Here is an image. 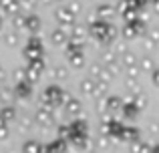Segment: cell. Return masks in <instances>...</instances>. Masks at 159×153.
Here are the masks:
<instances>
[{"label": "cell", "instance_id": "1", "mask_svg": "<svg viewBox=\"0 0 159 153\" xmlns=\"http://www.w3.org/2000/svg\"><path fill=\"white\" fill-rule=\"evenodd\" d=\"M36 121H39V125L47 127L48 123L52 121V117H51V113H48V109H47V111H44V109H39V111H36Z\"/></svg>", "mask_w": 159, "mask_h": 153}, {"label": "cell", "instance_id": "2", "mask_svg": "<svg viewBox=\"0 0 159 153\" xmlns=\"http://www.w3.org/2000/svg\"><path fill=\"white\" fill-rule=\"evenodd\" d=\"M40 149H43V147L36 141H26L24 147H22V153H40Z\"/></svg>", "mask_w": 159, "mask_h": 153}, {"label": "cell", "instance_id": "3", "mask_svg": "<svg viewBox=\"0 0 159 153\" xmlns=\"http://www.w3.org/2000/svg\"><path fill=\"white\" fill-rule=\"evenodd\" d=\"M0 117H2L4 121H12V119L16 117V111H14V107L6 105V107H4V111H2V115H0Z\"/></svg>", "mask_w": 159, "mask_h": 153}, {"label": "cell", "instance_id": "4", "mask_svg": "<svg viewBox=\"0 0 159 153\" xmlns=\"http://www.w3.org/2000/svg\"><path fill=\"white\" fill-rule=\"evenodd\" d=\"M121 137H123L125 141L131 143V141H135V139H137V131L135 129H123V131H121Z\"/></svg>", "mask_w": 159, "mask_h": 153}, {"label": "cell", "instance_id": "5", "mask_svg": "<svg viewBox=\"0 0 159 153\" xmlns=\"http://www.w3.org/2000/svg\"><path fill=\"white\" fill-rule=\"evenodd\" d=\"M70 137V127H66V125H62V127H58V139H69Z\"/></svg>", "mask_w": 159, "mask_h": 153}, {"label": "cell", "instance_id": "6", "mask_svg": "<svg viewBox=\"0 0 159 153\" xmlns=\"http://www.w3.org/2000/svg\"><path fill=\"white\" fill-rule=\"evenodd\" d=\"M123 113L127 115L129 119H133V117L137 115V107H135V105H127V107H123Z\"/></svg>", "mask_w": 159, "mask_h": 153}, {"label": "cell", "instance_id": "7", "mask_svg": "<svg viewBox=\"0 0 159 153\" xmlns=\"http://www.w3.org/2000/svg\"><path fill=\"white\" fill-rule=\"evenodd\" d=\"M79 111H81V103L70 101V103H69V113H70V115H79Z\"/></svg>", "mask_w": 159, "mask_h": 153}, {"label": "cell", "instance_id": "8", "mask_svg": "<svg viewBox=\"0 0 159 153\" xmlns=\"http://www.w3.org/2000/svg\"><path fill=\"white\" fill-rule=\"evenodd\" d=\"M119 105H121L119 99H111V101L107 103V109H109V111H117V109H119Z\"/></svg>", "mask_w": 159, "mask_h": 153}, {"label": "cell", "instance_id": "9", "mask_svg": "<svg viewBox=\"0 0 159 153\" xmlns=\"http://www.w3.org/2000/svg\"><path fill=\"white\" fill-rule=\"evenodd\" d=\"M145 105H147V99H145V97H137V101H135V107H137V109H143Z\"/></svg>", "mask_w": 159, "mask_h": 153}, {"label": "cell", "instance_id": "10", "mask_svg": "<svg viewBox=\"0 0 159 153\" xmlns=\"http://www.w3.org/2000/svg\"><path fill=\"white\" fill-rule=\"evenodd\" d=\"M107 141H109V137H107V135H103V137L99 139V143H97V145L101 147V149H107V147H109V143H107Z\"/></svg>", "mask_w": 159, "mask_h": 153}, {"label": "cell", "instance_id": "11", "mask_svg": "<svg viewBox=\"0 0 159 153\" xmlns=\"http://www.w3.org/2000/svg\"><path fill=\"white\" fill-rule=\"evenodd\" d=\"M83 91H85V93H93V85H91V81L83 83Z\"/></svg>", "mask_w": 159, "mask_h": 153}, {"label": "cell", "instance_id": "12", "mask_svg": "<svg viewBox=\"0 0 159 153\" xmlns=\"http://www.w3.org/2000/svg\"><path fill=\"white\" fill-rule=\"evenodd\" d=\"M8 137V125H2L0 127V139H6Z\"/></svg>", "mask_w": 159, "mask_h": 153}, {"label": "cell", "instance_id": "13", "mask_svg": "<svg viewBox=\"0 0 159 153\" xmlns=\"http://www.w3.org/2000/svg\"><path fill=\"white\" fill-rule=\"evenodd\" d=\"M18 95H20V97H28V95H30V89H24V87H20V89H18Z\"/></svg>", "mask_w": 159, "mask_h": 153}, {"label": "cell", "instance_id": "14", "mask_svg": "<svg viewBox=\"0 0 159 153\" xmlns=\"http://www.w3.org/2000/svg\"><path fill=\"white\" fill-rule=\"evenodd\" d=\"M0 99H2V101H8V99H10V93H8V91H2V95H0Z\"/></svg>", "mask_w": 159, "mask_h": 153}, {"label": "cell", "instance_id": "15", "mask_svg": "<svg viewBox=\"0 0 159 153\" xmlns=\"http://www.w3.org/2000/svg\"><path fill=\"white\" fill-rule=\"evenodd\" d=\"M153 83H155V85H159V73H155V77H153Z\"/></svg>", "mask_w": 159, "mask_h": 153}, {"label": "cell", "instance_id": "16", "mask_svg": "<svg viewBox=\"0 0 159 153\" xmlns=\"http://www.w3.org/2000/svg\"><path fill=\"white\" fill-rule=\"evenodd\" d=\"M4 123H6V121H4V119H2V117H0V127H2V125H4Z\"/></svg>", "mask_w": 159, "mask_h": 153}]
</instances>
